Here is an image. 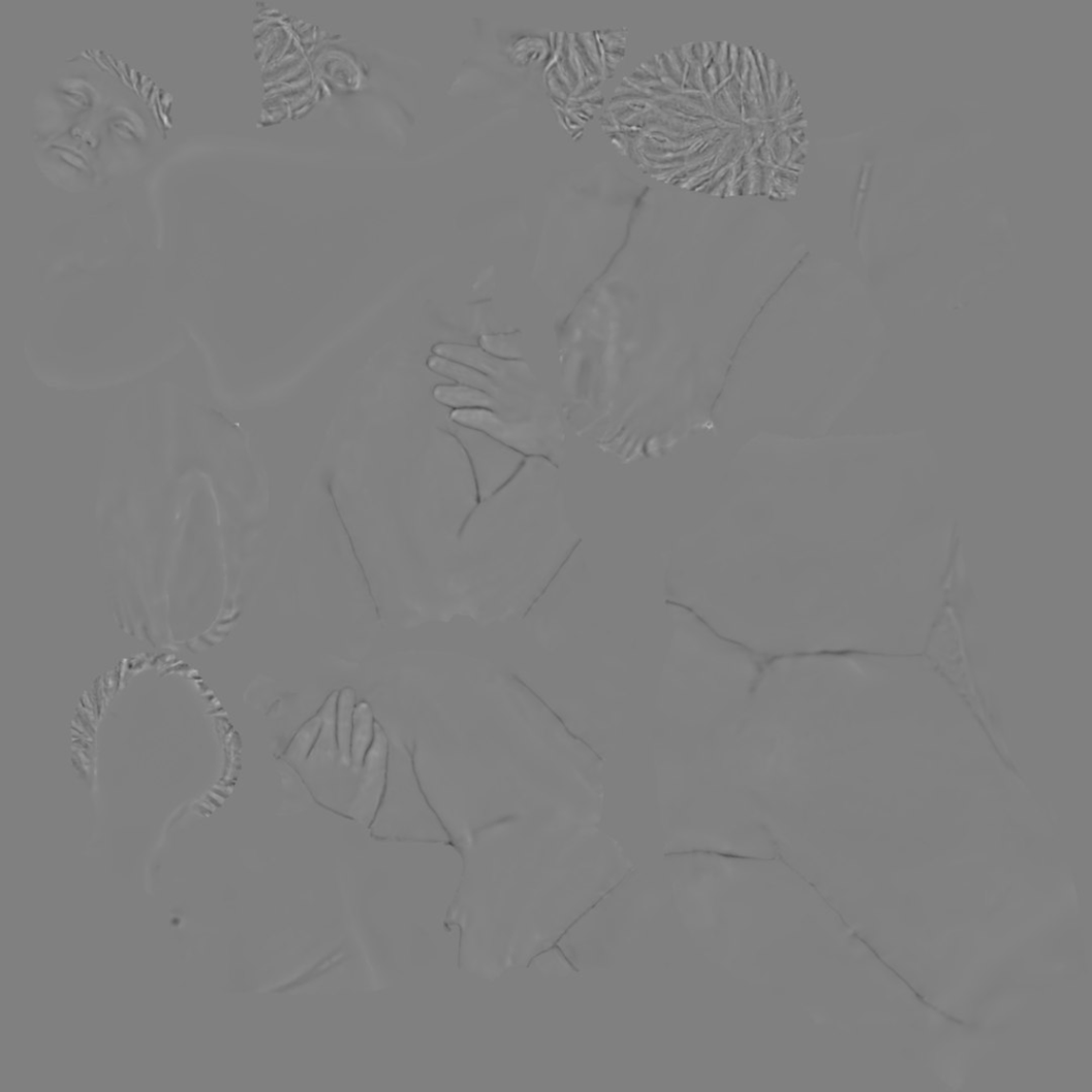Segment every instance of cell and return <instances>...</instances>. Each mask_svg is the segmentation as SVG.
<instances>
[{
  "mask_svg": "<svg viewBox=\"0 0 1092 1092\" xmlns=\"http://www.w3.org/2000/svg\"><path fill=\"white\" fill-rule=\"evenodd\" d=\"M521 338L520 331H514L510 334L482 336L479 343L488 353L502 360L514 361L522 357Z\"/></svg>",
  "mask_w": 1092,
  "mask_h": 1092,
  "instance_id": "cell-6",
  "label": "cell"
},
{
  "mask_svg": "<svg viewBox=\"0 0 1092 1092\" xmlns=\"http://www.w3.org/2000/svg\"><path fill=\"white\" fill-rule=\"evenodd\" d=\"M624 96L628 146L654 180L724 200L799 196L809 119L798 80L767 51L678 44L646 59Z\"/></svg>",
  "mask_w": 1092,
  "mask_h": 1092,
  "instance_id": "cell-1",
  "label": "cell"
},
{
  "mask_svg": "<svg viewBox=\"0 0 1092 1092\" xmlns=\"http://www.w3.org/2000/svg\"><path fill=\"white\" fill-rule=\"evenodd\" d=\"M434 351L439 356L461 363L494 378L502 379L528 372V367L523 362L502 360L478 347L440 344Z\"/></svg>",
  "mask_w": 1092,
  "mask_h": 1092,
  "instance_id": "cell-2",
  "label": "cell"
},
{
  "mask_svg": "<svg viewBox=\"0 0 1092 1092\" xmlns=\"http://www.w3.org/2000/svg\"><path fill=\"white\" fill-rule=\"evenodd\" d=\"M451 418L463 426L480 430V432H485L512 446H525V440L535 432L531 426L525 424L506 423L489 409H458L451 413Z\"/></svg>",
  "mask_w": 1092,
  "mask_h": 1092,
  "instance_id": "cell-3",
  "label": "cell"
},
{
  "mask_svg": "<svg viewBox=\"0 0 1092 1092\" xmlns=\"http://www.w3.org/2000/svg\"><path fill=\"white\" fill-rule=\"evenodd\" d=\"M428 366L436 373L451 378L461 384L492 395L498 393L496 386L485 375L467 366H463L461 363L437 355L429 358Z\"/></svg>",
  "mask_w": 1092,
  "mask_h": 1092,
  "instance_id": "cell-4",
  "label": "cell"
},
{
  "mask_svg": "<svg viewBox=\"0 0 1092 1092\" xmlns=\"http://www.w3.org/2000/svg\"><path fill=\"white\" fill-rule=\"evenodd\" d=\"M436 400L458 409H492L494 402L483 391L470 386L441 385L435 389Z\"/></svg>",
  "mask_w": 1092,
  "mask_h": 1092,
  "instance_id": "cell-5",
  "label": "cell"
}]
</instances>
